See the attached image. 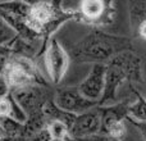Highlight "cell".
<instances>
[{"mask_svg":"<svg viewBox=\"0 0 146 141\" xmlns=\"http://www.w3.org/2000/svg\"><path fill=\"white\" fill-rule=\"evenodd\" d=\"M42 55L50 82L55 86L59 85L64 80L71 64L68 51L60 44V41L53 36L46 44Z\"/></svg>","mask_w":146,"mask_h":141,"instance_id":"5","label":"cell"},{"mask_svg":"<svg viewBox=\"0 0 146 141\" xmlns=\"http://www.w3.org/2000/svg\"><path fill=\"white\" fill-rule=\"evenodd\" d=\"M108 136L103 134H94V135H88V136H83V137H78L74 139L76 141H106Z\"/></svg>","mask_w":146,"mask_h":141,"instance_id":"17","label":"cell"},{"mask_svg":"<svg viewBox=\"0 0 146 141\" xmlns=\"http://www.w3.org/2000/svg\"><path fill=\"white\" fill-rule=\"evenodd\" d=\"M128 100L98 105L101 118L100 134L121 140L126 134V117L128 116Z\"/></svg>","mask_w":146,"mask_h":141,"instance_id":"6","label":"cell"},{"mask_svg":"<svg viewBox=\"0 0 146 141\" xmlns=\"http://www.w3.org/2000/svg\"><path fill=\"white\" fill-rule=\"evenodd\" d=\"M53 137H51L50 132H49L48 127H44L40 131H37L36 134H33L32 136L28 137L30 141H50Z\"/></svg>","mask_w":146,"mask_h":141,"instance_id":"15","label":"cell"},{"mask_svg":"<svg viewBox=\"0 0 146 141\" xmlns=\"http://www.w3.org/2000/svg\"><path fill=\"white\" fill-rule=\"evenodd\" d=\"M3 76L5 77L10 90L18 87L31 85V83H40V85H49L42 73L38 70L37 64L32 58L22 55H13L9 63L7 64Z\"/></svg>","mask_w":146,"mask_h":141,"instance_id":"3","label":"cell"},{"mask_svg":"<svg viewBox=\"0 0 146 141\" xmlns=\"http://www.w3.org/2000/svg\"><path fill=\"white\" fill-rule=\"evenodd\" d=\"M9 92H10V87L8 85L7 80H5V77L3 74H0V99L7 96Z\"/></svg>","mask_w":146,"mask_h":141,"instance_id":"18","label":"cell"},{"mask_svg":"<svg viewBox=\"0 0 146 141\" xmlns=\"http://www.w3.org/2000/svg\"><path fill=\"white\" fill-rule=\"evenodd\" d=\"M10 58H12V51H10L9 46L5 45H0V74H3L7 64L9 63Z\"/></svg>","mask_w":146,"mask_h":141,"instance_id":"14","label":"cell"},{"mask_svg":"<svg viewBox=\"0 0 146 141\" xmlns=\"http://www.w3.org/2000/svg\"><path fill=\"white\" fill-rule=\"evenodd\" d=\"M133 36L135 37H140V39H142V40L146 41V21L142 22L141 25L137 27V30L133 32Z\"/></svg>","mask_w":146,"mask_h":141,"instance_id":"19","label":"cell"},{"mask_svg":"<svg viewBox=\"0 0 146 141\" xmlns=\"http://www.w3.org/2000/svg\"><path fill=\"white\" fill-rule=\"evenodd\" d=\"M128 15L132 32L146 21V0H128Z\"/></svg>","mask_w":146,"mask_h":141,"instance_id":"11","label":"cell"},{"mask_svg":"<svg viewBox=\"0 0 146 141\" xmlns=\"http://www.w3.org/2000/svg\"><path fill=\"white\" fill-rule=\"evenodd\" d=\"M8 141H30V140H28V137H26V136H18V137L10 139V140H8Z\"/></svg>","mask_w":146,"mask_h":141,"instance_id":"20","label":"cell"},{"mask_svg":"<svg viewBox=\"0 0 146 141\" xmlns=\"http://www.w3.org/2000/svg\"><path fill=\"white\" fill-rule=\"evenodd\" d=\"M0 126L8 140L18 136H25V126L22 122L10 117H0Z\"/></svg>","mask_w":146,"mask_h":141,"instance_id":"12","label":"cell"},{"mask_svg":"<svg viewBox=\"0 0 146 141\" xmlns=\"http://www.w3.org/2000/svg\"><path fill=\"white\" fill-rule=\"evenodd\" d=\"M114 0H81L77 9V21L94 28L106 27L115 19Z\"/></svg>","mask_w":146,"mask_h":141,"instance_id":"4","label":"cell"},{"mask_svg":"<svg viewBox=\"0 0 146 141\" xmlns=\"http://www.w3.org/2000/svg\"><path fill=\"white\" fill-rule=\"evenodd\" d=\"M0 141H8L7 136H5L4 131H3V128H1V126H0Z\"/></svg>","mask_w":146,"mask_h":141,"instance_id":"21","label":"cell"},{"mask_svg":"<svg viewBox=\"0 0 146 141\" xmlns=\"http://www.w3.org/2000/svg\"><path fill=\"white\" fill-rule=\"evenodd\" d=\"M126 122L131 123L137 131L141 134V136L144 137V140L146 141V122H142V121H136L133 118H129V117H126Z\"/></svg>","mask_w":146,"mask_h":141,"instance_id":"16","label":"cell"},{"mask_svg":"<svg viewBox=\"0 0 146 141\" xmlns=\"http://www.w3.org/2000/svg\"><path fill=\"white\" fill-rule=\"evenodd\" d=\"M129 88L135 94L136 100L128 104V116L127 117L133 118L136 121L146 122V98L135 85H129Z\"/></svg>","mask_w":146,"mask_h":141,"instance_id":"10","label":"cell"},{"mask_svg":"<svg viewBox=\"0 0 146 141\" xmlns=\"http://www.w3.org/2000/svg\"><path fill=\"white\" fill-rule=\"evenodd\" d=\"M105 85V64H92L87 77L77 86L78 90L90 100L99 101Z\"/></svg>","mask_w":146,"mask_h":141,"instance_id":"9","label":"cell"},{"mask_svg":"<svg viewBox=\"0 0 146 141\" xmlns=\"http://www.w3.org/2000/svg\"><path fill=\"white\" fill-rule=\"evenodd\" d=\"M100 127L101 118L98 105H96L86 112L76 114L72 124L68 128V136L78 139V137L88 136V135L100 134Z\"/></svg>","mask_w":146,"mask_h":141,"instance_id":"8","label":"cell"},{"mask_svg":"<svg viewBox=\"0 0 146 141\" xmlns=\"http://www.w3.org/2000/svg\"><path fill=\"white\" fill-rule=\"evenodd\" d=\"M106 141H121V140H119V139H114V137H109V136H108Z\"/></svg>","mask_w":146,"mask_h":141,"instance_id":"22","label":"cell"},{"mask_svg":"<svg viewBox=\"0 0 146 141\" xmlns=\"http://www.w3.org/2000/svg\"><path fill=\"white\" fill-rule=\"evenodd\" d=\"M22 1H26V3H28V4H32V3L37 1V0H22Z\"/></svg>","mask_w":146,"mask_h":141,"instance_id":"23","label":"cell"},{"mask_svg":"<svg viewBox=\"0 0 146 141\" xmlns=\"http://www.w3.org/2000/svg\"><path fill=\"white\" fill-rule=\"evenodd\" d=\"M54 103L60 109L72 114H80L99 105V101L87 99L76 86L56 88L54 91Z\"/></svg>","mask_w":146,"mask_h":141,"instance_id":"7","label":"cell"},{"mask_svg":"<svg viewBox=\"0 0 146 141\" xmlns=\"http://www.w3.org/2000/svg\"><path fill=\"white\" fill-rule=\"evenodd\" d=\"M48 130L53 139H66L68 136V127L60 121H51L48 123Z\"/></svg>","mask_w":146,"mask_h":141,"instance_id":"13","label":"cell"},{"mask_svg":"<svg viewBox=\"0 0 146 141\" xmlns=\"http://www.w3.org/2000/svg\"><path fill=\"white\" fill-rule=\"evenodd\" d=\"M124 82L129 85L144 82L142 61L135 50L122 51L105 63V85L99 105L115 103L117 91Z\"/></svg>","mask_w":146,"mask_h":141,"instance_id":"2","label":"cell"},{"mask_svg":"<svg viewBox=\"0 0 146 141\" xmlns=\"http://www.w3.org/2000/svg\"><path fill=\"white\" fill-rule=\"evenodd\" d=\"M126 50H133L131 37L109 33L101 28H92L80 41L69 46L67 51L71 63L105 64L114 55Z\"/></svg>","mask_w":146,"mask_h":141,"instance_id":"1","label":"cell"}]
</instances>
